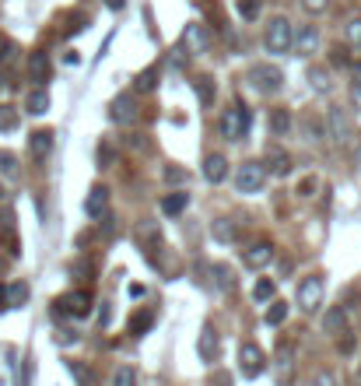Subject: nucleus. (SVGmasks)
Returning a JSON list of instances; mask_svg holds the SVG:
<instances>
[{"label": "nucleus", "instance_id": "obj_13", "mask_svg": "<svg viewBox=\"0 0 361 386\" xmlns=\"http://www.w3.org/2000/svg\"><path fill=\"white\" fill-rule=\"evenodd\" d=\"M197 351H200V361H207V365H214L221 358V337H218L214 323H204L200 340H197Z\"/></svg>", "mask_w": 361, "mask_h": 386}, {"label": "nucleus", "instance_id": "obj_23", "mask_svg": "<svg viewBox=\"0 0 361 386\" xmlns=\"http://www.w3.org/2000/svg\"><path fill=\"white\" fill-rule=\"evenodd\" d=\"M155 319H158V316H155V309H137V312L130 316L127 330H130L134 337H144V333H148V330L155 326Z\"/></svg>", "mask_w": 361, "mask_h": 386}, {"label": "nucleus", "instance_id": "obj_28", "mask_svg": "<svg viewBox=\"0 0 361 386\" xmlns=\"http://www.w3.org/2000/svg\"><path fill=\"white\" fill-rule=\"evenodd\" d=\"M288 130H291V113L288 109H274L270 113V134L274 137H288Z\"/></svg>", "mask_w": 361, "mask_h": 386}, {"label": "nucleus", "instance_id": "obj_33", "mask_svg": "<svg viewBox=\"0 0 361 386\" xmlns=\"http://www.w3.org/2000/svg\"><path fill=\"white\" fill-rule=\"evenodd\" d=\"M137 368L134 365H116V372H113V386H137Z\"/></svg>", "mask_w": 361, "mask_h": 386}, {"label": "nucleus", "instance_id": "obj_44", "mask_svg": "<svg viewBox=\"0 0 361 386\" xmlns=\"http://www.w3.org/2000/svg\"><path fill=\"white\" fill-rule=\"evenodd\" d=\"M312 190H316V176H305V179L298 183V193H302V197H312Z\"/></svg>", "mask_w": 361, "mask_h": 386}, {"label": "nucleus", "instance_id": "obj_26", "mask_svg": "<svg viewBox=\"0 0 361 386\" xmlns=\"http://www.w3.org/2000/svg\"><path fill=\"white\" fill-rule=\"evenodd\" d=\"M0 176H4L8 183L22 179V165H18V158L11 151H0Z\"/></svg>", "mask_w": 361, "mask_h": 386}, {"label": "nucleus", "instance_id": "obj_37", "mask_svg": "<svg viewBox=\"0 0 361 386\" xmlns=\"http://www.w3.org/2000/svg\"><path fill=\"white\" fill-rule=\"evenodd\" d=\"M15 57H18V46L8 39V36H0V67H8V64H15Z\"/></svg>", "mask_w": 361, "mask_h": 386}, {"label": "nucleus", "instance_id": "obj_35", "mask_svg": "<svg viewBox=\"0 0 361 386\" xmlns=\"http://www.w3.org/2000/svg\"><path fill=\"white\" fill-rule=\"evenodd\" d=\"M309 85H312L316 92L326 95V92H330V74H326L323 67H312V71H309Z\"/></svg>", "mask_w": 361, "mask_h": 386}, {"label": "nucleus", "instance_id": "obj_5", "mask_svg": "<svg viewBox=\"0 0 361 386\" xmlns=\"http://www.w3.org/2000/svg\"><path fill=\"white\" fill-rule=\"evenodd\" d=\"M263 183H267V165L263 162H246V165H239V172H235V190L239 193H260L263 190Z\"/></svg>", "mask_w": 361, "mask_h": 386}, {"label": "nucleus", "instance_id": "obj_53", "mask_svg": "<svg viewBox=\"0 0 361 386\" xmlns=\"http://www.w3.org/2000/svg\"><path fill=\"white\" fill-rule=\"evenodd\" d=\"M4 197H8V186H4V183H0V200H4Z\"/></svg>", "mask_w": 361, "mask_h": 386}, {"label": "nucleus", "instance_id": "obj_6", "mask_svg": "<svg viewBox=\"0 0 361 386\" xmlns=\"http://www.w3.org/2000/svg\"><path fill=\"white\" fill-rule=\"evenodd\" d=\"M109 204H113L109 186H106V183H95V186L88 190V197H85V214H88V221H106V218H109Z\"/></svg>", "mask_w": 361, "mask_h": 386}, {"label": "nucleus", "instance_id": "obj_55", "mask_svg": "<svg viewBox=\"0 0 361 386\" xmlns=\"http://www.w3.org/2000/svg\"><path fill=\"white\" fill-rule=\"evenodd\" d=\"M358 386H361V368H358Z\"/></svg>", "mask_w": 361, "mask_h": 386}, {"label": "nucleus", "instance_id": "obj_56", "mask_svg": "<svg viewBox=\"0 0 361 386\" xmlns=\"http://www.w3.org/2000/svg\"><path fill=\"white\" fill-rule=\"evenodd\" d=\"M0 274H4V260H0Z\"/></svg>", "mask_w": 361, "mask_h": 386}, {"label": "nucleus", "instance_id": "obj_10", "mask_svg": "<svg viewBox=\"0 0 361 386\" xmlns=\"http://www.w3.org/2000/svg\"><path fill=\"white\" fill-rule=\"evenodd\" d=\"M183 50H186L190 57H200V53H207V50H211V32H207L200 22L186 25V29H183Z\"/></svg>", "mask_w": 361, "mask_h": 386}, {"label": "nucleus", "instance_id": "obj_3", "mask_svg": "<svg viewBox=\"0 0 361 386\" xmlns=\"http://www.w3.org/2000/svg\"><path fill=\"white\" fill-rule=\"evenodd\" d=\"M249 81L260 95H277L284 88V71L277 64H253L249 67Z\"/></svg>", "mask_w": 361, "mask_h": 386}, {"label": "nucleus", "instance_id": "obj_29", "mask_svg": "<svg viewBox=\"0 0 361 386\" xmlns=\"http://www.w3.org/2000/svg\"><path fill=\"white\" fill-rule=\"evenodd\" d=\"M186 204H190V197H186L183 190H172V193H169V197L162 200V211L176 218V214H183V211H186Z\"/></svg>", "mask_w": 361, "mask_h": 386}, {"label": "nucleus", "instance_id": "obj_51", "mask_svg": "<svg viewBox=\"0 0 361 386\" xmlns=\"http://www.w3.org/2000/svg\"><path fill=\"white\" fill-rule=\"evenodd\" d=\"M8 305H11V302H8V288H4V284H0V312H4Z\"/></svg>", "mask_w": 361, "mask_h": 386}, {"label": "nucleus", "instance_id": "obj_48", "mask_svg": "<svg viewBox=\"0 0 361 386\" xmlns=\"http://www.w3.org/2000/svg\"><path fill=\"white\" fill-rule=\"evenodd\" d=\"M330 60H333V64H347V46H337Z\"/></svg>", "mask_w": 361, "mask_h": 386}, {"label": "nucleus", "instance_id": "obj_21", "mask_svg": "<svg viewBox=\"0 0 361 386\" xmlns=\"http://www.w3.org/2000/svg\"><path fill=\"white\" fill-rule=\"evenodd\" d=\"M8 239V253L18 256V232H15V211H0V242Z\"/></svg>", "mask_w": 361, "mask_h": 386}, {"label": "nucleus", "instance_id": "obj_42", "mask_svg": "<svg viewBox=\"0 0 361 386\" xmlns=\"http://www.w3.org/2000/svg\"><path fill=\"white\" fill-rule=\"evenodd\" d=\"M214 274H218V284H221V288H232V284H235V281H232V270H228L225 263H218Z\"/></svg>", "mask_w": 361, "mask_h": 386}, {"label": "nucleus", "instance_id": "obj_24", "mask_svg": "<svg viewBox=\"0 0 361 386\" xmlns=\"http://www.w3.org/2000/svg\"><path fill=\"white\" fill-rule=\"evenodd\" d=\"M60 25H64V36L71 39V36H78V32H85V25H88V11H67L64 18H60Z\"/></svg>", "mask_w": 361, "mask_h": 386}, {"label": "nucleus", "instance_id": "obj_14", "mask_svg": "<svg viewBox=\"0 0 361 386\" xmlns=\"http://www.w3.org/2000/svg\"><path fill=\"white\" fill-rule=\"evenodd\" d=\"M29 78L36 85H46L53 78V60H50L46 50H32V57H29Z\"/></svg>", "mask_w": 361, "mask_h": 386}, {"label": "nucleus", "instance_id": "obj_20", "mask_svg": "<svg viewBox=\"0 0 361 386\" xmlns=\"http://www.w3.org/2000/svg\"><path fill=\"white\" fill-rule=\"evenodd\" d=\"M323 333H330V337L347 333V309H344V305L326 309V316H323Z\"/></svg>", "mask_w": 361, "mask_h": 386}, {"label": "nucleus", "instance_id": "obj_50", "mask_svg": "<svg viewBox=\"0 0 361 386\" xmlns=\"http://www.w3.org/2000/svg\"><path fill=\"white\" fill-rule=\"evenodd\" d=\"M211 386H232V375H221V372H218V375L211 379Z\"/></svg>", "mask_w": 361, "mask_h": 386}, {"label": "nucleus", "instance_id": "obj_1", "mask_svg": "<svg viewBox=\"0 0 361 386\" xmlns=\"http://www.w3.org/2000/svg\"><path fill=\"white\" fill-rule=\"evenodd\" d=\"M249 123H253V113H249L242 102H232V106L221 113V134H225L228 141H246Z\"/></svg>", "mask_w": 361, "mask_h": 386}, {"label": "nucleus", "instance_id": "obj_27", "mask_svg": "<svg viewBox=\"0 0 361 386\" xmlns=\"http://www.w3.org/2000/svg\"><path fill=\"white\" fill-rule=\"evenodd\" d=\"M158 74H162L158 64H151L148 71H141L137 81H134V92H155V88H158Z\"/></svg>", "mask_w": 361, "mask_h": 386}, {"label": "nucleus", "instance_id": "obj_8", "mask_svg": "<svg viewBox=\"0 0 361 386\" xmlns=\"http://www.w3.org/2000/svg\"><path fill=\"white\" fill-rule=\"evenodd\" d=\"M239 368H242L246 379L263 375V372H267V354H263V347H260V344H242V347H239Z\"/></svg>", "mask_w": 361, "mask_h": 386}, {"label": "nucleus", "instance_id": "obj_12", "mask_svg": "<svg viewBox=\"0 0 361 386\" xmlns=\"http://www.w3.org/2000/svg\"><path fill=\"white\" fill-rule=\"evenodd\" d=\"M323 305V277H305L302 284H298V309H305V312H316Z\"/></svg>", "mask_w": 361, "mask_h": 386}, {"label": "nucleus", "instance_id": "obj_30", "mask_svg": "<svg viewBox=\"0 0 361 386\" xmlns=\"http://www.w3.org/2000/svg\"><path fill=\"white\" fill-rule=\"evenodd\" d=\"M288 312H291V305H288V302H281V298H274L263 319H267V326H281V323L288 319Z\"/></svg>", "mask_w": 361, "mask_h": 386}, {"label": "nucleus", "instance_id": "obj_36", "mask_svg": "<svg viewBox=\"0 0 361 386\" xmlns=\"http://www.w3.org/2000/svg\"><path fill=\"white\" fill-rule=\"evenodd\" d=\"M214 239H218V242H232V239H235V225H232L228 218H218V221H214Z\"/></svg>", "mask_w": 361, "mask_h": 386}, {"label": "nucleus", "instance_id": "obj_11", "mask_svg": "<svg viewBox=\"0 0 361 386\" xmlns=\"http://www.w3.org/2000/svg\"><path fill=\"white\" fill-rule=\"evenodd\" d=\"M326 134L337 141V144H347L351 137H354V127H351V116L340 109V106H333L330 109V116H326Z\"/></svg>", "mask_w": 361, "mask_h": 386}, {"label": "nucleus", "instance_id": "obj_15", "mask_svg": "<svg viewBox=\"0 0 361 386\" xmlns=\"http://www.w3.org/2000/svg\"><path fill=\"white\" fill-rule=\"evenodd\" d=\"M53 144H57L53 130H36V134L29 137V155H32L36 162H46V158L53 155Z\"/></svg>", "mask_w": 361, "mask_h": 386}, {"label": "nucleus", "instance_id": "obj_34", "mask_svg": "<svg viewBox=\"0 0 361 386\" xmlns=\"http://www.w3.org/2000/svg\"><path fill=\"white\" fill-rule=\"evenodd\" d=\"M235 8H239V15H242L246 22H256V18H260V11H263V4H260V0H239Z\"/></svg>", "mask_w": 361, "mask_h": 386}, {"label": "nucleus", "instance_id": "obj_18", "mask_svg": "<svg viewBox=\"0 0 361 386\" xmlns=\"http://www.w3.org/2000/svg\"><path fill=\"white\" fill-rule=\"evenodd\" d=\"M316 50H319V29H316V25H302V29L295 32V53L309 57V53H316Z\"/></svg>", "mask_w": 361, "mask_h": 386}, {"label": "nucleus", "instance_id": "obj_7", "mask_svg": "<svg viewBox=\"0 0 361 386\" xmlns=\"http://www.w3.org/2000/svg\"><path fill=\"white\" fill-rule=\"evenodd\" d=\"M57 312H60V316L85 319V316L92 312V295H88L85 288H74V291H67L64 298H57Z\"/></svg>", "mask_w": 361, "mask_h": 386}, {"label": "nucleus", "instance_id": "obj_19", "mask_svg": "<svg viewBox=\"0 0 361 386\" xmlns=\"http://www.w3.org/2000/svg\"><path fill=\"white\" fill-rule=\"evenodd\" d=\"M25 109H29L32 116L50 113V92H46V85H32V88L25 92Z\"/></svg>", "mask_w": 361, "mask_h": 386}, {"label": "nucleus", "instance_id": "obj_52", "mask_svg": "<svg viewBox=\"0 0 361 386\" xmlns=\"http://www.w3.org/2000/svg\"><path fill=\"white\" fill-rule=\"evenodd\" d=\"M102 4H106V8H113V11H123L127 0H102Z\"/></svg>", "mask_w": 361, "mask_h": 386}, {"label": "nucleus", "instance_id": "obj_41", "mask_svg": "<svg viewBox=\"0 0 361 386\" xmlns=\"http://www.w3.org/2000/svg\"><path fill=\"white\" fill-rule=\"evenodd\" d=\"M330 8V0H302V11L305 15H323Z\"/></svg>", "mask_w": 361, "mask_h": 386}, {"label": "nucleus", "instance_id": "obj_47", "mask_svg": "<svg viewBox=\"0 0 361 386\" xmlns=\"http://www.w3.org/2000/svg\"><path fill=\"white\" fill-rule=\"evenodd\" d=\"M165 179L169 183H186V172L183 169H165Z\"/></svg>", "mask_w": 361, "mask_h": 386}, {"label": "nucleus", "instance_id": "obj_54", "mask_svg": "<svg viewBox=\"0 0 361 386\" xmlns=\"http://www.w3.org/2000/svg\"><path fill=\"white\" fill-rule=\"evenodd\" d=\"M8 85V74H0V88H4Z\"/></svg>", "mask_w": 361, "mask_h": 386}, {"label": "nucleus", "instance_id": "obj_2", "mask_svg": "<svg viewBox=\"0 0 361 386\" xmlns=\"http://www.w3.org/2000/svg\"><path fill=\"white\" fill-rule=\"evenodd\" d=\"M263 43H267V50H270V53H288V50H295V25H291L284 15L270 18Z\"/></svg>", "mask_w": 361, "mask_h": 386}, {"label": "nucleus", "instance_id": "obj_16", "mask_svg": "<svg viewBox=\"0 0 361 386\" xmlns=\"http://www.w3.org/2000/svg\"><path fill=\"white\" fill-rule=\"evenodd\" d=\"M204 179H207V183H225V179H228V158L218 155V151H211V155L204 158Z\"/></svg>", "mask_w": 361, "mask_h": 386}, {"label": "nucleus", "instance_id": "obj_4", "mask_svg": "<svg viewBox=\"0 0 361 386\" xmlns=\"http://www.w3.org/2000/svg\"><path fill=\"white\" fill-rule=\"evenodd\" d=\"M141 116V106H137V92H120L109 106V120L116 127H134Z\"/></svg>", "mask_w": 361, "mask_h": 386}, {"label": "nucleus", "instance_id": "obj_25", "mask_svg": "<svg viewBox=\"0 0 361 386\" xmlns=\"http://www.w3.org/2000/svg\"><path fill=\"white\" fill-rule=\"evenodd\" d=\"M193 92H197V99H200V106L207 109V106L214 102V78H211V74H200V78L193 81Z\"/></svg>", "mask_w": 361, "mask_h": 386}, {"label": "nucleus", "instance_id": "obj_40", "mask_svg": "<svg viewBox=\"0 0 361 386\" xmlns=\"http://www.w3.org/2000/svg\"><path fill=\"white\" fill-rule=\"evenodd\" d=\"M25 298H29V288L25 284H11L8 288V302L11 305H25Z\"/></svg>", "mask_w": 361, "mask_h": 386}, {"label": "nucleus", "instance_id": "obj_32", "mask_svg": "<svg viewBox=\"0 0 361 386\" xmlns=\"http://www.w3.org/2000/svg\"><path fill=\"white\" fill-rule=\"evenodd\" d=\"M274 295H277V284L270 277H260L253 284V302H274Z\"/></svg>", "mask_w": 361, "mask_h": 386}, {"label": "nucleus", "instance_id": "obj_22", "mask_svg": "<svg viewBox=\"0 0 361 386\" xmlns=\"http://www.w3.org/2000/svg\"><path fill=\"white\" fill-rule=\"evenodd\" d=\"M263 165H267V172H274V176H288V172H291V155L281 151V148H270V151L263 155Z\"/></svg>", "mask_w": 361, "mask_h": 386}, {"label": "nucleus", "instance_id": "obj_49", "mask_svg": "<svg viewBox=\"0 0 361 386\" xmlns=\"http://www.w3.org/2000/svg\"><path fill=\"white\" fill-rule=\"evenodd\" d=\"M351 85H354V92H361V64L351 67Z\"/></svg>", "mask_w": 361, "mask_h": 386}, {"label": "nucleus", "instance_id": "obj_46", "mask_svg": "<svg viewBox=\"0 0 361 386\" xmlns=\"http://www.w3.org/2000/svg\"><path fill=\"white\" fill-rule=\"evenodd\" d=\"M312 386H337V375H333V372H326V368H323V372H319V375H316V382H312Z\"/></svg>", "mask_w": 361, "mask_h": 386}, {"label": "nucleus", "instance_id": "obj_17", "mask_svg": "<svg viewBox=\"0 0 361 386\" xmlns=\"http://www.w3.org/2000/svg\"><path fill=\"white\" fill-rule=\"evenodd\" d=\"M270 260H274V242H267V239H260V242H253L246 249V267H253V270L267 267Z\"/></svg>", "mask_w": 361, "mask_h": 386}, {"label": "nucleus", "instance_id": "obj_39", "mask_svg": "<svg viewBox=\"0 0 361 386\" xmlns=\"http://www.w3.org/2000/svg\"><path fill=\"white\" fill-rule=\"evenodd\" d=\"M344 39L354 43V46H361V18H351V22L344 25Z\"/></svg>", "mask_w": 361, "mask_h": 386}, {"label": "nucleus", "instance_id": "obj_45", "mask_svg": "<svg viewBox=\"0 0 361 386\" xmlns=\"http://www.w3.org/2000/svg\"><path fill=\"white\" fill-rule=\"evenodd\" d=\"M354 344H358V340H354V333H351V330H347V333H340V351H344V354H351V351H354Z\"/></svg>", "mask_w": 361, "mask_h": 386}, {"label": "nucleus", "instance_id": "obj_31", "mask_svg": "<svg viewBox=\"0 0 361 386\" xmlns=\"http://www.w3.org/2000/svg\"><path fill=\"white\" fill-rule=\"evenodd\" d=\"M18 123H22V113L15 109V106H0V130L4 134H11V130H18Z\"/></svg>", "mask_w": 361, "mask_h": 386}, {"label": "nucleus", "instance_id": "obj_9", "mask_svg": "<svg viewBox=\"0 0 361 386\" xmlns=\"http://www.w3.org/2000/svg\"><path fill=\"white\" fill-rule=\"evenodd\" d=\"M137 242L148 249V256L158 263V253L165 249V239H162V225L158 221H151V218H144L141 225H137Z\"/></svg>", "mask_w": 361, "mask_h": 386}, {"label": "nucleus", "instance_id": "obj_43", "mask_svg": "<svg viewBox=\"0 0 361 386\" xmlns=\"http://www.w3.org/2000/svg\"><path fill=\"white\" fill-rule=\"evenodd\" d=\"M109 162H113V148L102 144V148H99V169H109Z\"/></svg>", "mask_w": 361, "mask_h": 386}, {"label": "nucleus", "instance_id": "obj_38", "mask_svg": "<svg viewBox=\"0 0 361 386\" xmlns=\"http://www.w3.org/2000/svg\"><path fill=\"white\" fill-rule=\"evenodd\" d=\"M67 368H71V372L78 375V382H81V386H92V382H95V375H92V368H85L81 361H74V358H71V361H67Z\"/></svg>", "mask_w": 361, "mask_h": 386}]
</instances>
